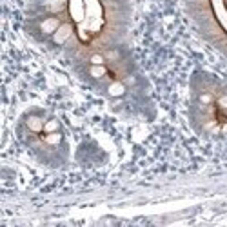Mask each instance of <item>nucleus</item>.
<instances>
[{"mask_svg":"<svg viewBox=\"0 0 227 227\" xmlns=\"http://www.w3.org/2000/svg\"><path fill=\"white\" fill-rule=\"evenodd\" d=\"M93 62H95V64H100V62H102V56H98V55L93 56Z\"/></svg>","mask_w":227,"mask_h":227,"instance_id":"obj_1","label":"nucleus"}]
</instances>
